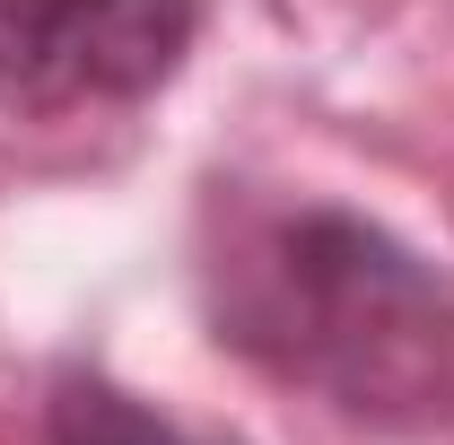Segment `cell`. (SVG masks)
Segmentation results:
<instances>
[{
  "mask_svg": "<svg viewBox=\"0 0 454 445\" xmlns=\"http://www.w3.org/2000/svg\"><path fill=\"white\" fill-rule=\"evenodd\" d=\"M192 0H0V113L53 122L167 88Z\"/></svg>",
  "mask_w": 454,
  "mask_h": 445,
  "instance_id": "obj_2",
  "label": "cell"
},
{
  "mask_svg": "<svg viewBox=\"0 0 454 445\" xmlns=\"http://www.w3.org/2000/svg\"><path fill=\"white\" fill-rule=\"evenodd\" d=\"M44 437L53 445H227V437H201V428H184L167 410H149L140 393L106 385V376H88V367H70L53 385Z\"/></svg>",
  "mask_w": 454,
  "mask_h": 445,
  "instance_id": "obj_3",
  "label": "cell"
},
{
  "mask_svg": "<svg viewBox=\"0 0 454 445\" xmlns=\"http://www.w3.org/2000/svg\"><path fill=\"white\" fill-rule=\"evenodd\" d=\"M210 315L254 367L358 428L454 419V288L358 210L297 201L245 219L210 262Z\"/></svg>",
  "mask_w": 454,
  "mask_h": 445,
  "instance_id": "obj_1",
  "label": "cell"
}]
</instances>
